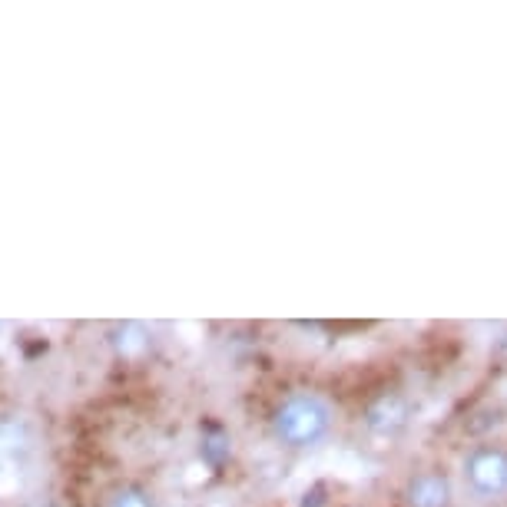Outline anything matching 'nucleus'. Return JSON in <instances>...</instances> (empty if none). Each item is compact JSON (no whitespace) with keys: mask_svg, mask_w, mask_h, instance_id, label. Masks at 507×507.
<instances>
[{"mask_svg":"<svg viewBox=\"0 0 507 507\" xmlns=\"http://www.w3.org/2000/svg\"><path fill=\"white\" fill-rule=\"evenodd\" d=\"M146 328L143 325H123L120 332H116V352L123 355V358H136V355L146 352Z\"/></svg>","mask_w":507,"mask_h":507,"instance_id":"obj_5","label":"nucleus"},{"mask_svg":"<svg viewBox=\"0 0 507 507\" xmlns=\"http://www.w3.org/2000/svg\"><path fill=\"white\" fill-rule=\"evenodd\" d=\"M408 418H412V404L408 398L398 392H385L378 394L368 408H365V431L375 434V438H394L408 428Z\"/></svg>","mask_w":507,"mask_h":507,"instance_id":"obj_3","label":"nucleus"},{"mask_svg":"<svg viewBox=\"0 0 507 507\" xmlns=\"http://www.w3.org/2000/svg\"><path fill=\"white\" fill-rule=\"evenodd\" d=\"M461 478L478 501L507 498V444H474L461 461Z\"/></svg>","mask_w":507,"mask_h":507,"instance_id":"obj_2","label":"nucleus"},{"mask_svg":"<svg viewBox=\"0 0 507 507\" xmlns=\"http://www.w3.org/2000/svg\"><path fill=\"white\" fill-rule=\"evenodd\" d=\"M404 507H454V484L444 471H414L404 481Z\"/></svg>","mask_w":507,"mask_h":507,"instance_id":"obj_4","label":"nucleus"},{"mask_svg":"<svg viewBox=\"0 0 507 507\" xmlns=\"http://www.w3.org/2000/svg\"><path fill=\"white\" fill-rule=\"evenodd\" d=\"M272 438L278 448L288 451H315L322 448L335 431V404L322 392H292L286 394L272 412Z\"/></svg>","mask_w":507,"mask_h":507,"instance_id":"obj_1","label":"nucleus"},{"mask_svg":"<svg viewBox=\"0 0 507 507\" xmlns=\"http://www.w3.org/2000/svg\"><path fill=\"white\" fill-rule=\"evenodd\" d=\"M110 507H153V498H150L143 488H133V484H130V488H120L113 498H110Z\"/></svg>","mask_w":507,"mask_h":507,"instance_id":"obj_6","label":"nucleus"}]
</instances>
